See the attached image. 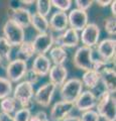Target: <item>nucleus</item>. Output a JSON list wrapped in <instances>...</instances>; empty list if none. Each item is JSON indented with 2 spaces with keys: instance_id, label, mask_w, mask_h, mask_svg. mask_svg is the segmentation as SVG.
Returning a JSON list of instances; mask_svg holds the SVG:
<instances>
[{
  "instance_id": "obj_12",
  "label": "nucleus",
  "mask_w": 116,
  "mask_h": 121,
  "mask_svg": "<svg viewBox=\"0 0 116 121\" xmlns=\"http://www.w3.org/2000/svg\"><path fill=\"white\" fill-rule=\"evenodd\" d=\"M97 103V97L95 94L90 90L82 92L79 97L74 102L75 108H77L80 112H85L88 110H92L96 106Z\"/></svg>"
},
{
  "instance_id": "obj_23",
  "label": "nucleus",
  "mask_w": 116,
  "mask_h": 121,
  "mask_svg": "<svg viewBox=\"0 0 116 121\" xmlns=\"http://www.w3.org/2000/svg\"><path fill=\"white\" fill-rule=\"evenodd\" d=\"M35 54L34 48L32 45V41H28V40H24L21 44L18 45V51H17V56L19 60H25L32 58L33 55Z\"/></svg>"
},
{
  "instance_id": "obj_13",
  "label": "nucleus",
  "mask_w": 116,
  "mask_h": 121,
  "mask_svg": "<svg viewBox=\"0 0 116 121\" xmlns=\"http://www.w3.org/2000/svg\"><path fill=\"white\" fill-rule=\"evenodd\" d=\"M8 16L9 19L13 20L23 29L30 26L31 13L28 9L24 8V7H17L15 9L10 8L8 10Z\"/></svg>"
},
{
  "instance_id": "obj_30",
  "label": "nucleus",
  "mask_w": 116,
  "mask_h": 121,
  "mask_svg": "<svg viewBox=\"0 0 116 121\" xmlns=\"http://www.w3.org/2000/svg\"><path fill=\"white\" fill-rule=\"evenodd\" d=\"M104 28L105 31L109 35L113 36L116 35V22L114 17H107L105 19V23H104Z\"/></svg>"
},
{
  "instance_id": "obj_29",
  "label": "nucleus",
  "mask_w": 116,
  "mask_h": 121,
  "mask_svg": "<svg viewBox=\"0 0 116 121\" xmlns=\"http://www.w3.org/2000/svg\"><path fill=\"white\" fill-rule=\"evenodd\" d=\"M30 117H31V112L29 109L21 108L14 113L13 119L14 121H29Z\"/></svg>"
},
{
  "instance_id": "obj_22",
  "label": "nucleus",
  "mask_w": 116,
  "mask_h": 121,
  "mask_svg": "<svg viewBox=\"0 0 116 121\" xmlns=\"http://www.w3.org/2000/svg\"><path fill=\"white\" fill-rule=\"evenodd\" d=\"M12 52V47L9 44L3 36H0V65L7 66L10 62V56Z\"/></svg>"
},
{
  "instance_id": "obj_14",
  "label": "nucleus",
  "mask_w": 116,
  "mask_h": 121,
  "mask_svg": "<svg viewBox=\"0 0 116 121\" xmlns=\"http://www.w3.org/2000/svg\"><path fill=\"white\" fill-rule=\"evenodd\" d=\"M68 22L71 26L70 28H73L76 31H82L88 24V14L86 11H82L77 8L72 9L68 15Z\"/></svg>"
},
{
  "instance_id": "obj_32",
  "label": "nucleus",
  "mask_w": 116,
  "mask_h": 121,
  "mask_svg": "<svg viewBox=\"0 0 116 121\" xmlns=\"http://www.w3.org/2000/svg\"><path fill=\"white\" fill-rule=\"evenodd\" d=\"M39 78H40V77H39V76H37L31 69H30V70L28 69L27 72H26V74H25V76H24V81L28 82L29 84H31V85L33 86L34 84H36V83L39 82Z\"/></svg>"
},
{
  "instance_id": "obj_36",
  "label": "nucleus",
  "mask_w": 116,
  "mask_h": 121,
  "mask_svg": "<svg viewBox=\"0 0 116 121\" xmlns=\"http://www.w3.org/2000/svg\"><path fill=\"white\" fill-rule=\"evenodd\" d=\"M111 0H107V1H101V0H97L96 3L101 7H106V6H109L111 4Z\"/></svg>"
},
{
  "instance_id": "obj_9",
  "label": "nucleus",
  "mask_w": 116,
  "mask_h": 121,
  "mask_svg": "<svg viewBox=\"0 0 116 121\" xmlns=\"http://www.w3.org/2000/svg\"><path fill=\"white\" fill-rule=\"evenodd\" d=\"M32 45L34 48L35 54L37 55H44L53 48L54 45V35L51 31L39 33L35 39L32 41Z\"/></svg>"
},
{
  "instance_id": "obj_7",
  "label": "nucleus",
  "mask_w": 116,
  "mask_h": 121,
  "mask_svg": "<svg viewBox=\"0 0 116 121\" xmlns=\"http://www.w3.org/2000/svg\"><path fill=\"white\" fill-rule=\"evenodd\" d=\"M56 90H57V87L54 84L46 83L35 91L34 95H33L34 101L43 107H48L54 97Z\"/></svg>"
},
{
  "instance_id": "obj_39",
  "label": "nucleus",
  "mask_w": 116,
  "mask_h": 121,
  "mask_svg": "<svg viewBox=\"0 0 116 121\" xmlns=\"http://www.w3.org/2000/svg\"><path fill=\"white\" fill-rule=\"evenodd\" d=\"M21 3H23V4H25V5H31V4H33L34 3V1H20Z\"/></svg>"
},
{
  "instance_id": "obj_37",
  "label": "nucleus",
  "mask_w": 116,
  "mask_h": 121,
  "mask_svg": "<svg viewBox=\"0 0 116 121\" xmlns=\"http://www.w3.org/2000/svg\"><path fill=\"white\" fill-rule=\"evenodd\" d=\"M63 121H81V119L79 116H68Z\"/></svg>"
},
{
  "instance_id": "obj_15",
  "label": "nucleus",
  "mask_w": 116,
  "mask_h": 121,
  "mask_svg": "<svg viewBox=\"0 0 116 121\" xmlns=\"http://www.w3.org/2000/svg\"><path fill=\"white\" fill-rule=\"evenodd\" d=\"M115 48L116 40L114 39H104L98 43L97 52L101 59L109 63L110 60H113L115 56Z\"/></svg>"
},
{
  "instance_id": "obj_19",
  "label": "nucleus",
  "mask_w": 116,
  "mask_h": 121,
  "mask_svg": "<svg viewBox=\"0 0 116 121\" xmlns=\"http://www.w3.org/2000/svg\"><path fill=\"white\" fill-rule=\"evenodd\" d=\"M48 78H50V83L54 84L56 87H62L68 78V71L63 65H54L48 72Z\"/></svg>"
},
{
  "instance_id": "obj_2",
  "label": "nucleus",
  "mask_w": 116,
  "mask_h": 121,
  "mask_svg": "<svg viewBox=\"0 0 116 121\" xmlns=\"http://www.w3.org/2000/svg\"><path fill=\"white\" fill-rule=\"evenodd\" d=\"M33 86L26 81H22L18 85H16L13 91V98L15 101L19 102L22 108L29 109L32 107V99H33Z\"/></svg>"
},
{
  "instance_id": "obj_18",
  "label": "nucleus",
  "mask_w": 116,
  "mask_h": 121,
  "mask_svg": "<svg viewBox=\"0 0 116 121\" xmlns=\"http://www.w3.org/2000/svg\"><path fill=\"white\" fill-rule=\"evenodd\" d=\"M48 25L52 30L57 32H62L68 28V14L63 11H57L51 16L48 20Z\"/></svg>"
},
{
  "instance_id": "obj_33",
  "label": "nucleus",
  "mask_w": 116,
  "mask_h": 121,
  "mask_svg": "<svg viewBox=\"0 0 116 121\" xmlns=\"http://www.w3.org/2000/svg\"><path fill=\"white\" fill-rule=\"evenodd\" d=\"M75 4L77 6V9L82 10V11H86L92 6L93 1L92 0H76Z\"/></svg>"
},
{
  "instance_id": "obj_5",
  "label": "nucleus",
  "mask_w": 116,
  "mask_h": 121,
  "mask_svg": "<svg viewBox=\"0 0 116 121\" xmlns=\"http://www.w3.org/2000/svg\"><path fill=\"white\" fill-rule=\"evenodd\" d=\"M83 90V84L80 79L72 78L67 80L61 87L60 95H61L62 101L72 102L74 103Z\"/></svg>"
},
{
  "instance_id": "obj_6",
  "label": "nucleus",
  "mask_w": 116,
  "mask_h": 121,
  "mask_svg": "<svg viewBox=\"0 0 116 121\" xmlns=\"http://www.w3.org/2000/svg\"><path fill=\"white\" fill-rule=\"evenodd\" d=\"M5 70L7 77L6 79H8L11 83H17L21 79L24 78V76L28 70V67H27V63L25 60L15 59L13 60H10L7 64Z\"/></svg>"
},
{
  "instance_id": "obj_27",
  "label": "nucleus",
  "mask_w": 116,
  "mask_h": 121,
  "mask_svg": "<svg viewBox=\"0 0 116 121\" xmlns=\"http://www.w3.org/2000/svg\"><path fill=\"white\" fill-rule=\"evenodd\" d=\"M36 4V13L42 15L43 17H47L51 12L52 3L50 0H37L35 1Z\"/></svg>"
},
{
  "instance_id": "obj_16",
  "label": "nucleus",
  "mask_w": 116,
  "mask_h": 121,
  "mask_svg": "<svg viewBox=\"0 0 116 121\" xmlns=\"http://www.w3.org/2000/svg\"><path fill=\"white\" fill-rule=\"evenodd\" d=\"M100 82L103 83L105 91L110 94H115L116 92V73L115 70L111 67L103 68L100 72Z\"/></svg>"
},
{
  "instance_id": "obj_17",
  "label": "nucleus",
  "mask_w": 116,
  "mask_h": 121,
  "mask_svg": "<svg viewBox=\"0 0 116 121\" xmlns=\"http://www.w3.org/2000/svg\"><path fill=\"white\" fill-rule=\"evenodd\" d=\"M52 68V63L50 59L44 55H37L33 60L31 70L39 76V77H44L48 75Z\"/></svg>"
},
{
  "instance_id": "obj_25",
  "label": "nucleus",
  "mask_w": 116,
  "mask_h": 121,
  "mask_svg": "<svg viewBox=\"0 0 116 121\" xmlns=\"http://www.w3.org/2000/svg\"><path fill=\"white\" fill-rule=\"evenodd\" d=\"M17 102L15 101L13 97H7L1 100L0 103V108L3 113H7V114H11L15 111Z\"/></svg>"
},
{
  "instance_id": "obj_21",
  "label": "nucleus",
  "mask_w": 116,
  "mask_h": 121,
  "mask_svg": "<svg viewBox=\"0 0 116 121\" xmlns=\"http://www.w3.org/2000/svg\"><path fill=\"white\" fill-rule=\"evenodd\" d=\"M30 25L33 26V28L39 33H44L47 32L50 29V25H48V20L47 17H43L39 13L34 12L31 14V20H30Z\"/></svg>"
},
{
  "instance_id": "obj_11",
  "label": "nucleus",
  "mask_w": 116,
  "mask_h": 121,
  "mask_svg": "<svg viewBox=\"0 0 116 121\" xmlns=\"http://www.w3.org/2000/svg\"><path fill=\"white\" fill-rule=\"evenodd\" d=\"M75 105L72 102L59 101L55 103L52 107L50 119L51 121H63L66 117L70 115V113L74 110Z\"/></svg>"
},
{
  "instance_id": "obj_3",
  "label": "nucleus",
  "mask_w": 116,
  "mask_h": 121,
  "mask_svg": "<svg viewBox=\"0 0 116 121\" xmlns=\"http://www.w3.org/2000/svg\"><path fill=\"white\" fill-rule=\"evenodd\" d=\"M3 37L8 41L11 47H18L24 41V29L15 23L13 20L8 19L3 25Z\"/></svg>"
},
{
  "instance_id": "obj_20",
  "label": "nucleus",
  "mask_w": 116,
  "mask_h": 121,
  "mask_svg": "<svg viewBox=\"0 0 116 121\" xmlns=\"http://www.w3.org/2000/svg\"><path fill=\"white\" fill-rule=\"evenodd\" d=\"M81 82L85 87H87L91 91L93 89H95L97 85L100 83V73L95 70L86 71L83 74V76H82Z\"/></svg>"
},
{
  "instance_id": "obj_8",
  "label": "nucleus",
  "mask_w": 116,
  "mask_h": 121,
  "mask_svg": "<svg viewBox=\"0 0 116 121\" xmlns=\"http://www.w3.org/2000/svg\"><path fill=\"white\" fill-rule=\"evenodd\" d=\"M100 37V28L96 23H88L85 28L82 30L80 35V39L84 47L93 48L98 44V40Z\"/></svg>"
},
{
  "instance_id": "obj_10",
  "label": "nucleus",
  "mask_w": 116,
  "mask_h": 121,
  "mask_svg": "<svg viewBox=\"0 0 116 121\" xmlns=\"http://www.w3.org/2000/svg\"><path fill=\"white\" fill-rule=\"evenodd\" d=\"M80 41V35L78 31L73 28H67L62 35L54 37V43L57 47L62 48H75Z\"/></svg>"
},
{
  "instance_id": "obj_28",
  "label": "nucleus",
  "mask_w": 116,
  "mask_h": 121,
  "mask_svg": "<svg viewBox=\"0 0 116 121\" xmlns=\"http://www.w3.org/2000/svg\"><path fill=\"white\" fill-rule=\"evenodd\" d=\"M51 3L52 6L56 7L57 9H59V11H63V12L68 11L72 6L71 0H52Z\"/></svg>"
},
{
  "instance_id": "obj_40",
  "label": "nucleus",
  "mask_w": 116,
  "mask_h": 121,
  "mask_svg": "<svg viewBox=\"0 0 116 121\" xmlns=\"http://www.w3.org/2000/svg\"><path fill=\"white\" fill-rule=\"evenodd\" d=\"M46 121H50V120H48V119H47V120H46Z\"/></svg>"
},
{
  "instance_id": "obj_26",
  "label": "nucleus",
  "mask_w": 116,
  "mask_h": 121,
  "mask_svg": "<svg viewBox=\"0 0 116 121\" xmlns=\"http://www.w3.org/2000/svg\"><path fill=\"white\" fill-rule=\"evenodd\" d=\"M12 93V83L8 79L0 77V100L10 97Z\"/></svg>"
},
{
  "instance_id": "obj_31",
  "label": "nucleus",
  "mask_w": 116,
  "mask_h": 121,
  "mask_svg": "<svg viewBox=\"0 0 116 121\" xmlns=\"http://www.w3.org/2000/svg\"><path fill=\"white\" fill-rule=\"evenodd\" d=\"M81 121H100V116L95 110H88L82 113V116L80 117Z\"/></svg>"
},
{
  "instance_id": "obj_38",
  "label": "nucleus",
  "mask_w": 116,
  "mask_h": 121,
  "mask_svg": "<svg viewBox=\"0 0 116 121\" xmlns=\"http://www.w3.org/2000/svg\"><path fill=\"white\" fill-rule=\"evenodd\" d=\"M111 13H112V17H114L115 18V15H116V1H112L111 2Z\"/></svg>"
},
{
  "instance_id": "obj_35",
  "label": "nucleus",
  "mask_w": 116,
  "mask_h": 121,
  "mask_svg": "<svg viewBox=\"0 0 116 121\" xmlns=\"http://www.w3.org/2000/svg\"><path fill=\"white\" fill-rule=\"evenodd\" d=\"M0 121H14L13 116L11 114H7V113H0Z\"/></svg>"
},
{
  "instance_id": "obj_34",
  "label": "nucleus",
  "mask_w": 116,
  "mask_h": 121,
  "mask_svg": "<svg viewBox=\"0 0 116 121\" xmlns=\"http://www.w3.org/2000/svg\"><path fill=\"white\" fill-rule=\"evenodd\" d=\"M47 118V115L44 111H39L36 112L34 115L30 117L29 121H46Z\"/></svg>"
},
{
  "instance_id": "obj_4",
  "label": "nucleus",
  "mask_w": 116,
  "mask_h": 121,
  "mask_svg": "<svg viewBox=\"0 0 116 121\" xmlns=\"http://www.w3.org/2000/svg\"><path fill=\"white\" fill-rule=\"evenodd\" d=\"M93 56H94L93 48L84 47V45L78 48L73 56V63L75 67L85 72L93 70V65H94Z\"/></svg>"
},
{
  "instance_id": "obj_24",
  "label": "nucleus",
  "mask_w": 116,
  "mask_h": 121,
  "mask_svg": "<svg viewBox=\"0 0 116 121\" xmlns=\"http://www.w3.org/2000/svg\"><path fill=\"white\" fill-rule=\"evenodd\" d=\"M50 58L52 62L54 63V65L62 66L66 62L68 55H67V52L64 48L55 45L50 50Z\"/></svg>"
},
{
  "instance_id": "obj_1",
  "label": "nucleus",
  "mask_w": 116,
  "mask_h": 121,
  "mask_svg": "<svg viewBox=\"0 0 116 121\" xmlns=\"http://www.w3.org/2000/svg\"><path fill=\"white\" fill-rule=\"evenodd\" d=\"M97 113L105 121H115L116 119V100L115 94H110L104 90L97 98Z\"/></svg>"
}]
</instances>
